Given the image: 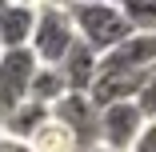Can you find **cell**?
<instances>
[{"label": "cell", "instance_id": "6da1fadb", "mask_svg": "<svg viewBox=\"0 0 156 152\" xmlns=\"http://www.w3.org/2000/svg\"><path fill=\"white\" fill-rule=\"evenodd\" d=\"M68 20L72 32L84 48H92L96 56H104L108 48H116L124 36H132L128 20L120 16L116 4H84V0H72L68 4Z\"/></svg>", "mask_w": 156, "mask_h": 152}, {"label": "cell", "instance_id": "7a4b0ae2", "mask_svg": "<svg viewBox=\"0 0 156 152\" xmlns=\"http://www.w3.org/2000/svg\"><path fill=\"white\" fill-rule=\"evenodd\" d=\"M76 44L68 8L56 4H36V24H32V40H28V52L36 56V64H60L68 56V48Z\"/></svg>", "mask_w": 156, "mask_h": 152}, {"label": "cell", "instance_id": "3957f363", "mask_svg": "<svg viewBox=\"0 0 156 152\" xmlns=\"http://www.w3.org/2000/svg\"><path fill=\"white\" fill-rule=\"evenodd\" d=\"M52 120H60L72 140H76V152L92 148V144H100V108L88 100V92H64L52 108H48Z\"/></svg>", "mask_w": 156, "mask_h": 152}, {"label": "cell", "instance_id": "277c9868", "mask_svg": "<svg viewBox=\"0 0 156 152\" xmlns=\"http://www.w3.org/2000/svg\"><path fill=\"white\" fill-rule=\"evenodd\" d=\"M144 124H148V120H144V112L136 108V100L104 104V108H100V144H104V148H116V152H128Z\"/></svg>", "mask_w": 156, "mask_h": 152}, {"label": "cell", "instance_id": "5b68a950", "mask_svg": "<svg viewBox=\"0 0 156 152\" xmlns=\"http://www.w3.org/2000/svg\"><path fill=\"white\" fill-rule=\"evenodd\" d=\"M100 68H116V72H152L156 68V36L148 32H132V36H124L116 48H108L100 56Z\"/></svg>", "mask_w": 156, "mask_h": 152}, {"label": "cell", "instance_id": "8992f818", "mask_svg": "<svg viewBox=\"0 0 156 152\" xmlns=\"http://www.w3.org/2000/svg\"><path fill=\"white\" fill-rule=\"evenodd\" d=\"M36 76V56L28 48H8L0 52V92L12 100H28V84Z\"/></svg>", "mask_w": 156, "mask_h": 152}, {"label": "cell", "instance_id": "52a82bcc", "mask_svg": "<svg viewBox=\"0 0 156 152\" xmlns=\"http://www.w3.org/2000/svg\"><path fill=\"white\" fill-rule=\"evenodd\" d=\"M32 24H36V4H16L4 0L0 4V48H28L32 40Z\"/></svg>", "mask_w": 156, "mask_h": 152}, {"label": "cell", "instance_id": "ba28073f", "mask_svg": "<svg viewBox=\"0 0 156 152\" xmlns=\"http://www.w3.org/2000/svg\"><path fill=\"white\" fill-rule=\"evenodd\" d=\"M96 64H100V56L76 40V44L68 48V56L60 60L56 68H60V76H64L68 92H88V88H92V80H96Z\"/></svg>", "mask_w": 156, "mask_h": 152}, {"label": "cell", "instance_id": "9c48e42d", "mask_svg": "<svg viewBox=\"0 0 156 152\" xmlns=\"http://www.w3.org/2000/svg\"><path fill=\"white\" fill-rule=\"evenodd\" d=\"M48 120V108L44 104H36V100H20L12 112H8V120L0 124V132L4 136H16V140H28L40 124Z\"/></svg>", "mask_w": 156, "mask_h": 152}, {"label": "cell", "instance_id": "30bf717a", "mask_svg": "<svg viewBox=\"0 0 156 152\" xmlns=\"http://www.w3.org/2000/svg\"><path fill=\"white\" fill-rule=\"evenodd\" d=\"M64 92H68V84H64V76H60V68H52V64H36V76H32V84H28V100L52 108Z\"/></svg>", "mask_w": 156, "mask_h": 152}, {"label": "cell", "instance_id": "8fae6325", "mask_svg": "<svg viewBox=\"0 0 156 152\" xmlns=\"http://www.w3.org/2000/svg\"><path fill=\"white\" fill-rule=\"evenodd\" d=\"M28 144H32V152H76V140H72V132L60 124V120H44V124L28 136Z\"/></svg>", "mask_w": 156, "mask_h": 152}, {"label": "cell", "instance_id": "7c38bea8", "mask_svg": "<svg viewBox=\"0 0 156 152\" xmlns=\"http://www.w3.org/2000/svg\"><path fill=\"white\" fill-rule=\"evenodd\" d=\"M120 16L128 20L132 32H148L156 36V0H116Z\"/></svg>", "mask_w": 156, "mask_h": 152}, {"label": "cell", "instance_id": "4fadbf2b", "mask_svg": "<svg viewBox=\"0 0 156 152\" xmlns=\"http://www.w3.org/2000/svg\"><path fill=\"white\" fill-rule=\"evenodd\" d=\"M136 108L144 112V120H156V68L144 76L140 92H136Z\"/></svg>", "mask_w": 156, "mask_h": 152}, {"label": "cell", "instance_id": "5bb4252c", "mask_svg": "<svg viewBox=\"0 0 156 152\" xmlns=\"http://www.w3.org/2000/svg\"><path fill=\"white\" fill-rule=\"evenodd\" d=\"M128 152H156V120H148V124L140 128V136L132 140Z\"/></svg>", "mask_w": 156, "mask_h": 152}, {"label": "cell", "instance_id": "9a60e30c", "mask_svg": "<svg viewBox=\"0 0 156 152\" xmlns=\"http://www.w3.org/2000/svg\"><path fill=\"white\" fill-rule=\"evenodd\" d=\"M0 152H32L28 140H16V136H4L0 132Z\"/></svg>", "mask_w": 156, "mask_h": 152}, {"label": "cell", "instance_id": "2e32d148", "mask_svg": "<svg viewBox=\"0 0 156 152\" xmlns=\"http://www.w3.org/2000/svg\"><path fill=\"white\" fill-rule=\"evenodd\" d=\"M36 4H56V8H68L72 0H36Z\"/></svg>", "mask_w": 156, "mask_h": 152}, {"label": "cell", "instance_id": "e0dca14e", "mask_svg": "<svg viewBox=\"0 0 156 152\" xmlns=\"http://www.w3.org/2000/svg\"><path fill=\"white\" fill-rule=\"evenodd\" d=\"M84 152H116V148H104V144H92V148H84Z\"/></svg>", "mask_w": 156, "mask_h": 152}, {"label": "cell", "instance_id": "ac0fdd59", "mask_svg": "<svg viewBox=\"0 0 156 152\" xmlns=\"http://www.w3.org/2000/svg\"><path fill=\"white\" fill-rule=\"evenodd\" d=\"M84 4H116V0H84Z\"/></svg>", "mask_w": 156, "mask_h": 152}, {"label": "cell", "instance_id": "d6986e66", "mask_svg": "<svg viewBox=\"0 0 156 152\" xmlns=\"http://www.w3.org/2000/svg\"><path fill=\"white\" fill-rule=\"evenodd\" d=\"M16 4H36V0H16Z\"/></svg>", "mask_w": 156, "mask_h": 152}, {"label": "cell", "instance_id": "ffe728a7", "mask_svg": "<svg viewBox=\"0 0 156 152\" xmlns=\"http://www.w3.org/2000/svg\"><path fill=\"white\" fill-rule=\"evenodd\" d=\"M0 4H4V0H0Z\"/></svg>", "mask_w": 156, "mask_h": 152}, {"label": "cell", "instance_id": "44dd1931", "mask_svg": "<svg viewBox=\"0 0 156 152\" xmlns=\"http://www.w3.org/2000/svg\"><path fill=\"white\" fill-rule=\"evenodd\" d=\"M0 52H4V48H0Z\"/></svg>", "mask_w": 156, "mask_h": 152}]
</instances>
